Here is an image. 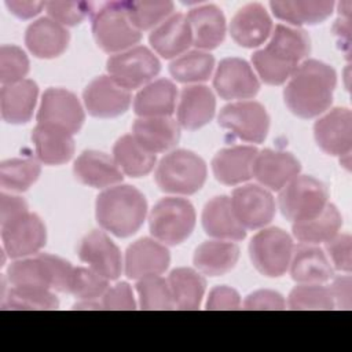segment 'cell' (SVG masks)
Here are the masks:
<instances>
[{
    "label": "cell",
    "mask_w": 352,
    "mask_h": 352,
    "mask_svg": "<svg viewBox=\"0 0 352 352\" xmlns=\"http://www.w3.org/2000/svg\"><path fill=\"white\" fill-rule=\"evenodd\" d=\"M336 82L337 76L330 65L316 59L304 60L283 91L285 103L300 118L316 117L330 107Z\"/></svg>",
    "instance_id": "6da1fadb"
},
{
    "label": "cell",
    "mask_w": 352,
    "mask_h": 352,
    "mask_svg": "<svg viewBox=\"0 0 352 352\" xmlns=\"http://www.w3.org/2000/svg\"><path fill=\"white\" fill-rule=\"evenodd\" d=\"M311 44L305 30L276 25L270 43L252 56L258 77L270 85L283 84L309 54Z\"/></svg>",
    "instance_id": "7a4b0ae2"
},
{
    "label": "cell",
    "mask_w": 352,
    "mask_h": 352,
    "mask_svg": "<svg viewBox=\"0 0 352 352\" xmlns=\"http://www.w3.org/2000/svg\"><path fill=\"white\" fill-rule=\"evenodd\" d=\"M147 214L144 195L132 186H114L104 190L96 199V220L100 227L116 236L135 234Z\"/></svg>",
    "instance_id": "3957f363"
},
{
    "label": "cell",
    "mask_w": 352,
    "mask_h": 352,
    "mask_svg": "<svg viewBox=\"0 0 352 352\" xmlns=\"http://www.w3.org/2000/svg\"><path fill=\"white\" fill-rule=\"evenodd\" d=\"M73 267L69 261L48 253L33 258L18 260L8 267L10 285L33 289H55L67 292Z\"/></svg>",
    "instance_id": "277c9868"
},
{
    "label": "cell",
    "mask_w": 352,
    "mask_h": 352,
    "mask_svg": "<svg viewBox=\"0 0 352 352\" xmlns=\"http://www.w3.org/2000/svg\"><path fill=\"white\" fill-rule=\"evenodd\" d=\"M205 180L206 164L188 150H175L166 154L155 170L157 186L170 194H194L204 186Z\"/></svg>",
    "instance_id": "5b68a950"
},
{
    "label": "cell",
    "mask_w": 352,
    "mask_h": 352,
    "mask_svg": "<svg viewBox=\"0 0 352 352\" xmlns=\"http://www.w3.org/2000/svg\"><path fill=\"white\" fill-rule=\"evenodd\" d=\"M92 33L103 51L118 54L133 48L142 37L128 16L126 1L103 4L94 15Z\"/></svg>",
    "instance_id": "8992f818"
},
{
    "label": "cell",
    "mask_w": 352,
    "mask_h": 352,
    "mask_svg": "<svg viewBox=\"0 0 352 352\" xmlns=\"http://www.w3.org/2000/svg\"><path fill=\"white\" fill-rule=\"evenodd\" d=\"M153 236L166 245H179L192 232L195 226L194 206L184 198H162L153 208L150 217Z\"/></svg>",
    "instance_id": "52a82bcc"
},
{
    "label": "cell",
    "mask_w": 352,
    "mask_h": 352,
    "mask_svg": "<svg viewBox=\"0 0 352 352\" xmlns=\"http://www.w3.org/2000/svg\"><path fill=\"white\" fill-rule=\"evenodd\" d=\"M326 186L312 176H296L279 195L282 214L294 223H301L318 216L327 205Z\"/></svg>",
    "instance_id": "ba28073f"
},
{
    "label": "cell",
    "mask_w": 352,
    "mask_h": 352,
    "mask_svg": "<svg viewBox=\"0 0 352 352\" xmlns=\"http://www.w3.org/2000/svg\"><path fill=\"white\" fill-rule=\"evenodd\" d=\"M293 241L280 228H265L257 232L249 245V254L256 270L270 278L282 276L292 260Z\"/></svg>",
    "instance_id": "9c48e42d"
},
{
    "label": "cell",
    "mask_w": 352,
    "mask_h": 352,
    "mask_svg": "<svg viewBox=\"0 0 352 352\" xmlns=\"http://www.w3.org/2000/svg\"><path fill=\"white\" fill-rule=\"evenodd\" d=\"M157 56L146 47H133L107 59L110 77L125 89H136L151 81L160 72Z\"/></svg>",
    "instance_id": "30bf717a"
},
{
    "label": "cell",
    "mask_w": 352,
    "mask_h": 352,
    "mask_svg": "<svg viewBox=\"0 0 352 352\" xmlns=\"http://www.w3.org/2000/svg\"><path fill=\"white\" fill-rule=\"evenodd\" d=\"M219 125L241 140L261 143L268 133L270 117L265 107L258 102H236L221 109Z\"/></svg>",
    "instance_id": "8fae6325"
},
{
    "label": "cell",
    "mask_w": 352,
    "mask_h": 352,
    "mask_svg": "<svg viewBox=\"0 0 352 352\" xmlns=\"http://www.w3.org/2000/svg\"><path fill=\"white\" fill-rule=\"evenodd\" d=\"M84 110L74 94L62 88H48L41 98L37 124L52 125L77 133L84 122Z\"/></svg>",
    "instance_id": "7c38bea8"
},
{
    "label": "cell",
    "mask_w": 352,
    "mask_h": 352,
    "mask_svg": "<svg viewBox=\"0 0 352 352\" xmlns=\"http://www.w3.org/2000/svg\"><path fill=\"white\" fill-rule=\"evenodd\" d=\"M231 205L238 221L249 230L267 226L275 216L272 195L257 184H246L232 191Z\"/></svg>",
    "instance_id": "4fadbf2b"
},
{
    "label": "cell",
    "mask_w": 352,
    "mask_h": 352,
    "mask_svg": "<svg viewBox=\"0 0 352 352\" xmlns=\"http://www.w3.org/2000/svg\"><path fill=\"white\" fill-rule=\"evenodd\" d=\"M4 250L12 258L37 253L47 239L45 226L37 214L26 213L22 217L1 226Z\"/></svg>",
    "instance_id": "5bb4252c"
},
{
    "label": "cell",
    "mask_w": 352,
    "mask_h": 352,
    "mask_svg": "<svg viewBox=\"0 0 352 352\" xmlns=\"http://www.w3.org/2000/svg\"><path fill=\"white\" fill-rule=\"evenodd\" d=\"M213 87L226 100L253 98L260 82L250 65L239 58H226L217 66Z\"/></svg>",
    "instance_id": "9a60e30c"
},
{
    "label": "cell",
    "mask_w": 352,
    "mask_h": 352,
    "mask_svg": "<svg viewBox=\"0 0 352 352\" xmlns=\"http://www.w3.org/2000/svg\"><path fill=\"white\" fill-rule=\"evenodd\" d=\"M82 98L88 113L99 118L121 116L131 104L129 91L118 85L110 76H100L92 80Z\"/></svg>",
    "instance_id": "2e32d148"
},
{
    "label": "cell",
    "mask_w": 352,
    "mask_h": 352,
    "mask_svg": "<svg viewBox=\"0 0 352 352\" xmlns=\"http://www.w3.org/2000/svg\"><path fill=\"white\" fill-rule=\"evenodd\" d=\"M318 146L330 155H349L352 147V114L348 109L336 107L314 125Z\"/></svg>",
    "instance_id": "e0dca14e"
},
{
    "label": "cell",
    "mask_w": 352,
    "mask_h": 352,
    "mask_svg": "<svg viewBox=\"0 0 352 352\" xmlns=\"http://www.w3.org/2000/svg\"><path fill=\"white\" fill-rule=\"evenodd\" d=\"M78 256L81 261L87 263L91 270L107 280H114L121 275V253L102 231H92L82 238L78 246Z\"/></svg>",
    "instance_id": "ac0fdd59"
},
{
    "label": "cell",
    "mask_w": 352,
    "mask_h": 352,
    "mask_svg": "<svg viewBox=\"0 0 352 352\" xmlns=\"http://www.w3.org/2000/svg\"><path fill=\"white\" fill-rule=\"evenodd\" d=\"M300 169L301 165L293 154L265 148L256 154L252 176L263 186L279 191L298 176Z\"/></svg>",
    "instance_id": "d6986e66"
},
{
    "label": "cell",
    "mask_w": 352,
    "mask_h": 352,
    "mask_svg": "<svg viewBox=\"0 0 352 352\" xmlns=\"http://www.w3.org/2000/svg\"><path fill=\"white\" fill-rule=\"evenodd\" d=\"M170 261L168 249L150 238L133 242L125 254V274L131 279H142L162 274Z\"/></svg>",
    "instance_id": "ffe728a7"
},
{
    "label": "cell",
    "mask_w": 352,
    "mask_h": 352,
    "mask_svg": "<svg viewBox=\"0 0 352 352\" xmlns=\"http://www.w3.org/2000/svg\"><path fill=\"white\" fill-rule=\"evenodd\" d=\"M272 21L265 8L258 3L242 7L232 18L230 33L234 41L245 48L261 45L271 34Z\"/></svg>",
    "instance_id": "44dd1931"
},
{
    "label": "cell",
    "mask_w": 352,
    "mask_h": 352,
    "mask_svg": "<svg viewBox=\"0 0 352 352\" xmlns=\"http://www.w3.org/2000/svg\"><path fill=\"white\" fill-rule=\"evenodd\" d=\"M25 44L37 58H56L67 48L69 32L50 16L40 18L26 29Z\"/></svg>",
    "instance_id": "7402d4cb"
},
{
    "label": "cell",
    "mask_w": 352,
    "mask_h": 352,
    "mask_svg": "<svg viewBox=\"0 0 352 352\" xmlns=\"http://www.w3.org/2000/svg\"><path fill=\"white\" fill-rule=\"evenodd\" d=\"M202 227L209 236L226 241H241L246 236V228L238 221L231 198L219 195L212 198L202 212Z\"/></svg>",
    "instance_id": "603a6c76"
},
{
    "label": "cell",
    "mask_w": 352,
    "mask_h": 352,
    "mask_svg": "<svg viewBox=\"0 0 352 352\" xmlns=\"http://www.w3.org/2000/svg\"><path fill=\"white\" fill-rule=\"evenodd\" d=\"M256 154L257 150L252 146H234L220 150L212 161L216 180L227 186L249 180L252 177Z\"/></svg>",
    "instance_id": "cb8c5ba5"
},
{
    "label": "cell",
    "mask_w": 352,
    "mask_h": 352,
    "mask_svg": "<svg viewBox=\"0 0 352 352\" xmlns=\"http://www.w3.org/2000/svg\"><path fill=\"white\" fill-rule=\"evenodd\" d=\"M216 100L213 92L205 85H188L180 94L177 121L188 131L206 125L214 114Z\"/></svg>",
    "instance_id": "d4e9b609"
},
{
    "label": "cell",
    "mask_w": 352,
    "mask_h": 352,
    "mask_svg": "<svg viewBox=\"0 0 352 352\" xmlns=\"http://www.w3.org/2000/svg\"><path fill=\"white\" fill-rule=\"evenodd\" d=\"M150 44L165 59L182 55L192 44L191 29L187 16L173 14L150 33Z\"/></svg>",
    "instance_id": "484cf974"
},
{
    "label": "cell",
    "mask_w": 352,
    "mask_h": 352,
    "mask_svg": "<svg viewBox=\"0 0 352 352\" xmlns=\"http://www.w3.org/2000/svg\"><path fill=\"white\" fill-rule=\"evenodd\" d=\"M187 21L195 47L213 50L223 43L226 36V18L219 7L206 4L192 8L187 15Z\"/></svg>",
    "instance_id": "4316f807"
},
{
    "label": "cell",
    "mask_w": 352,
    "mask_h": 352,
    "mask_svg": "<svg viewBox=\"0 0 352 352\" xmlns=\"http://www.w3.org/2000/svg\"><path fill=\"white\" fill-rule=\"evenodd\" d=\"M38 87L33 80H22L3 85L0 91V110L4 121L25 124L30 121L36 106Z\"/></svg>",
    "instance_id": "83f0119b"
},
{
    "label": "cell",
    "mask_w": 352,
    "mask_h": 352,
    "mask_svg": "<svg viewBox=\"0 0 352 352\" xmlns=\"http://www.w3.org/2000/svg\"><path fill=\"white\" fill-rule=\"evenodd\" d=\"M179 135V125L169 117H140L132 126V136L153 154L172 148Z\"/></svg>",
    "instance_id": "f1b7e54d"
},
{
    "label": "cell",
    "mask_w": 352,
    "mask_h": 352,
    "mask_svg": "<svg viewBox=\"0 0 352 352\" xmlns=\"http://www.w3.org/2000/svg\"><path fill=\"white\" fill-rule=\"evenodd\" d=\"M74 175L81 183L95 188L109 187L122 180V172L114 158L92 150L84 151L76 160Z\"/></svg>",
    "instance_id": "f546056e"
},
{
    "label": "cell",
    "mask_w": 352,
    "mask_h": 352,
    "mask_svg": "<svg viewBox=\"0 0 352 352\" xmlns=\"http://www.w3.org/2000/svg\"><path fill=\"white\" fill-rule=\"evenodd\" d=\"M32 139L38 160L47 165H60L73 157L74 142L72 133L65 129L37 124L33 129Z\"/></svg>",
    "instance_id": "4dcf8cb0"
},
{
    "label": "cell",
    "mask_w": 352,
    "mask_h": 352,
    "mask_svg": "<svg viewBox=\"0 0 352 352\" xmlns=\"http://www.w3.org/2000/svg\"><path fill=\"white\" fill-rule=\"evenodd\" d=\"M289 267L292 278L300 283H322L333 275L323 250L309 243H301L293 249Z\"/></svg>",
    "instance_id": "1f68e13d"
},
{
    "label": "cell",
    "mask_w": 352,
    "mask_h": 352,
    "mask_svg": "<svg viewBox=\"0 0 352 352\" xmlns=\"http://www.w3.org/2000/svg\"><path fill=\"white\" fill-rule=\"evenodd\" d=\"M177 91L166 78L155 80L138 92L133 110L140 117H169L176 104Z\"/></svg>",
    "instance_id": "d6a6232c"
},
{
    "label": "cell",
    "mask_w": 352,
    "mask_h": 352,
    "mask_svg": "<svg viewBox=\"0 0 352 352\" xmlns=\"http://www.w3.org/2000/svg\"><path fill=\"white\" fill-rule=\"evenodd\" d=\"M239 257L235 243L208 241L201 243L194 253V265L205 275L219 276L231 271Z\"/></svg>",
    "instance_id": "836d02e7"
},
{
    "label": "cell",
    "mask_w": 352,
    "mask_h": 352,
    "mask_svg": "<svg viewBox=\"0 0 352 352\" xmlns=\"http://www.w3.org/2000/svg\"><path fill=\"white\" fill-rule=\"evenodd\" d=\"M113 158L121 172L131 177H140L150 173L155 164V154L140 146L132 135H124L116 142Z\"/></svg>",
    "instance_id": "e575fe53"
},
{
    "label": "cell",
    "mask_w": 352,
    "mask_h": 352,
    "mask_svg": "<svg viewBox=\"0 0 352 352\" xmlns=\"http://www.w3.org/2000/svg\"><path fill=\"white\" fill-rule=\"evenodd\" d=\"M274 15L292 25H315L323 22L333 12V1H271Z\"/></svg>",
    "instance_id": "d590c367"
},
{
    "label": "cell",
    "mask_w": 352,
    "mask_h": 352,
    "mask_svg": "<svg viewBox=\"0 0 352 352\" xmlns=\"http://www.w3.org/2000/svg\"><path fill=\"white\" fill-rule=\"evenodd\" d=\"M168 283L175 307L179 309L199 308L206 286L202 275L190 268H176L169 274Z\"/></svg>",
    "instance_id": "8d00e7d4"
},
{
    "label": "cell",
    "mask_w": 352,
    "mask_h": 352,
    "mask_svg": "<svg viewBox=\"0 0 352 352\" xmlns=\"http://www.w3.org/2000/svg\"><path fill=\"white\" fill-rule=\"evenodd\" d=\"M342 224V217L334 205L327 204L324 209L311 220L294 223L293 235L302 243L315 245L319 242H327L334 235Z\"/></svg>",
    "instance_id": "74e56055"
},
{
    "label": "cell",
    "mask_w": 352,
    "mask_h": 352,
    "mask_svg": "<svg viewBox=\"0 0 352 352\" xmlns=\"http://www.w3.org/2000/svg\"><path fill=\"white\" fill-rule=\"evenodd\" d=\"M214 66V58L204 51H190L177 56L169 66V72L176 81L199 82L206 81Z\"/></svg>",
    "instance_id": "f35d334b"
},
{
    "label": "cell",
    "mask_w": 352,
    "mask_h": 352,
    "mask_svg": "<svg viewBox=\"0 0 352 352\" xmlns=\"http://www.w3.org/2000/svg\"><path fill=\"white\" fill-rule=\"evenodd\" d=\"M40 165L32 158H14L0 165V186L10 191L28 190L40 176Z\"/></svg>",
    "instance_id": "ab89813d"
},
{
    "label": "cell",
    "mask_w": 352,
    "mask_h": 352,
    "mask_svg": "<svg viewBox=\"0 0 352 352\" xmlns=\"http://www.w3.org/2000/svg\"><path fill=\"white\" fill-rule=\"evenodd\" d=\"M3 309H56L58 298L45 289L14 286L1 294Z\"/></svg>",
    "instance_id": "60d3db41"
},
{
    "label": "cell",
    "mask_w": 352,
    "mask_h": 352,
    "mask_svg": "<svg viewBox=\"0 0 352 352\" xmlns=\"http://www.w3.org/2000/svg\"><path fill=\"white\" fill-rule=\"evenodd\" d=\"M126 12L132 25L139 30L157 28L173 12V3L168 0L126 1Z\"/></svg>",
    "instance_id": "b9f144b4"
},
{
    "label": "cell",
    "mask_w": 352,
    "mask_h": 352,
    "mask_svg": "<svg viewBox=\"0 0 352 352\" xmlns=\"http://www.w3.org/2000/svg\"><path fill=\"white\" fill-rule=\"evenodd\" d=\"M136 290L143 309H170L175 307L168 280L158 275L139 279Z\"/></svg>",
    "instance_id": "7bdbcfd3"
},
{
    "label": "cell",
    "mask_w": 352,
    "mask_h": 352,
    "mask_svg": "<svg viewBox=\"0 0 352 352\" xmlns=\"http://www.w3.org/2000/svg\"><path fill=\"white\" fill-rule=\"evenodd\" d=\"M287 304L292 309H331L334 300L329 287L319 283H304L290 292Z\"/></svg>",
    "instance_id": "ee69618b"
},
{
    "label": "cell",
    "mask_w": 352,
    "mask_h": 352,
    "mask_svg": "<svg viewBox=\"0 0 352 352\" xmlns=\"http://www.w3.org/2000/svg\"><path fill=\"white\" fill-rule=\"evenodd\" d=\"M107 289L109 280L94 270L81 267L73 268L67 293H72L80 300H96L98 297H102Z\"/></svg>",
    "instance_id": "f6af8a7d"
},
{
    "label": "cell",
    "mask_w": 352,
    "mask_h": 352,
    "mask_svg": "<svg viewBox=\"0 0 352 352\" xmlns=\"http://www.w3.org/2000/svg\"><path fill=\"white\" fill-rule=\"evenodd\" d=\"M29 72V59L16 45H1L0 48V81L3 85L23 80Z\"/></svg>",
    "instance_id": "bcb514c9"
},
{
    "label": "cell",
    "mask_w": 352,
    "mask_h": 352,
    "mask_svg": "<svg viewBox=\"0 0 352 352\" xmlns=\"http://www.w3.org/2000/svg\"><path fill=\"white\" fill-rule=\"evenodd\" d=\"M45 10L54 21L60 25H78L92 11V4L87 1H50L45 3Z\"/></svg>",
    "instance_id": "7dc6e473"
},
{
    "label": "cell",
    "mask_w": 352,
    "mask_h": 352,
    "mask_svg": "<svg viewBox=\"0 0 352 352\" xmlns=\"http://www.w3.org/2000/svg\"><path fill=\"white\" fill-rule=\"evenodd\" d=\"M351 236L348 234H337L326 242V250L334 264L340 271L349 272L352 268V246Z\"/></svg>",
    "instance_id": "c3c4849f"
},
{
    "label": "cell",
    "mask_w": 352,
    "mask_h": 352,
    "mask_svg": "<svg viewBox=\"0 0 352 352\" xmlns=\"http://www.w3.org/2000/svg\"><path fill=\"white\" fill-rule=\"evenodd\" d=\"M100 302L103 309H135L136 307L132 289L125 282L107 289Z\"/></svg>",
    "instance_id": "681fc988"
},
{
    "label": "cell",
    "mask_w": 352,
    "mask_h": 352,
    "mask_svg": "<svg viewBox=\"0 0 352 352\" xmlns=\"http://www.w3.org/2000/svg\"><path fill=\"white\" fill-rule=\"evenodd\" d=\"M285 298L274 290H257L246 297L245 309H285Z\"/></svg>",
    "instance_id": "f907efd6"
},
{
    "label": "cell",
    "mask_w": 352,
    "mask_h": 352,
    "mask_svg": "<svg viewBox=\"0 0 352 352\" xmlns=\"http://www.w3.org/2000/svg\"><path fill=\"white\" fill-rule=\"evenodd\" d=\"M208 309H239V294L228 286H217L209 293L206 302Z\"/></svg>",
    "instance_id": "816d5d0a"
},
{
    "label": "cell",
    "mask_w": 352,
    "mask_h": 352,
    "mask_svg": "<svg viewBox=\"0 0 352 352\" xmlns=\"http://www.w3.org/2000/svg\"><path fill=\"white\" fill-rule=\"evenodd\" d=\"M28 212V204L23 198L8 195L6 192L0 194V223L1 226L14 221Z\"/></svg>",
    "instance_id": "f5cc1de1"
},
{
    "label": "cell",
    "mask_w": 352,
    "mask_h": 352,
    "mask_svg": "<svg viewBox=\"0 0 352 352\" xmlns=\"http://www.w3.org/2000/svg\"><path fill=\"white\" fill-rule=\"evenodd\" d=\"M333 300H334V305L337 304L338 307L344 308V309H349L351 308V276H338L331 287H330Z\"/></svg>",
    "instance_id": "db71d44e"
},
{
    "label": "cell",
    "mask_w": 352,
    "mask_h": 352,
    "mask_svg": "<svg viewBox=\"0 0 352 352\" xmlns=\"http://www.w3.org/2000/svg\"><path fill=\"white\" fill-rule=\"evenodd\" d=\"M8 10L22 19H29L37 15L43 8H45V3L43 1H6Z\"/></svg>",
    "instance_id": "11a10c76"
},
{
    "label": "cell",
    "mask_w": 352,
    "mask_h": 352,
    "mask_svg": "<svg viewBox=\"0 0 352 352\" xmlns=\"http://www.w3.org/2000/svg\"><path fill=\"white\" fill-rule=\"evenodd\" d=\"M74 309H103L102 302L96 300H81L74 305Z\"/></svg>",
    "instance_id": "9f6ffc18"
}]
</instances>
